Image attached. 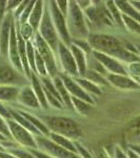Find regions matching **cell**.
<instances>
[{
    "mask_svg": "<svg viewBox=\"0 0 140 158\" xmlns=\"http://www.w3.org/2000/svg\"><path fill=\"white\" fill-rule=\"evenodd\" d=\"M19 75L9 64H0V85H6L9 83L19 82Z\"/></svg>",
    "mask_w": 140,
    "mask_h": 158,
    "instance_id": "cell-18",
    "label": "cell"
},
{
    "mask_svg": "<svg viewBox=\"0 0 140 158\" xmlns=\"http://www.w3.org/2000/svg\"><path fill=\"white\" fill-rule=\"evenodd\" d=\"M30 153L32 155H34L36 158H54L52 156H50V155L45 154V153L41 152L40 150H34V149H31L30 150Z\"/></svg>",
    "mask_w": 140,
    "mask_h": 158,
    "instance_id": "cell-40",
    "label": "cell"
},
{
    "mask_svg": "<svg viewBox=\"0 0 140 158\" xmlns=\"http://www.w3.org/2000/svg\"><path fill=\"white\" fill-rule=\"evenodd\" d=\"M114 151H115V158H128L126 153L122 151L119 147H115Z\"/></svg>",
    "mask_w": 140,
    "mask_h": 158,
    "instance_id": "cell-43",
    "label": "cell"
},
{
    "mask_svg": "<svg viewBox=\"0 0 140 158\" xmlns=\"http://www.w3.org/2000/svg\"><path fill=\"white\" fill-rule=\"evenodd\" d=\"M40 83L42 85L43 92H44L45 98H47V103L52 104L53 106L57 109H62L63 108V103L61 100L59 94H58L57 90H56L54 83L53 81H51V79L47 77H41Z\"/></svg>",
    "mask_w": 140,
    "mask_h": 158,
    "instance_id": "cell-12",
    "label": "cell"
},
{
    "mask_svg": "<svg viewBox=\"0 0 140 158\" xmlns=\"http://www.w3.org/2000/svg\"><path fill=\"white\" fill-rule=\"evenodd\" d=\"M25 49H27V58L29 67L32 71V73L36 74V69H35V49L33 43L30 41L25 42Z\"/></svg>",
    "mask_w": 140,
    "mask_h": 158,
    "instance_id": "cell-29",
    "label": "cell"
},
{
    "mask_svg": "<svg viewBox=\"0 0 140 158\" xmlns=\"http://www.w3.org/2000/svg\"><path fill=\"white\" fill-rule=\"evenodd\" d=\"M53 78H54L53 83H54L56 90H57L58 94H59L61 100H62V103L64 104L63 106H68V109H73V104H72V101H71V96H70V94L68 93L64 85H63L62 81L60 80V78L58 77V76H55V77H53Z\"/></svg>",
    "mask_w": 140,
    "mask_h": 158,
    "instance_id": "cell-22",
    "label": "cell"
},
{
    "mask_svg": "<svg viewBox=\"0 0 140 158\" xmlns=\"http://www.w3.org/2000/svg\"><path fill=\"white\" fill-rule=\"evenodd\" d=\"M35 141H36L38 149H41L42 151H44L43 153L54 158H80V156H78L77 154L59 147L51 139H47V137H44L43 135H38Z\"/></svg>",
    "mask_w": 140,
    "mask_h": 158,
    "instance_id": "cell-5",
    "label": "cell"
},
{
    "mask_svg": "<svg viewBox=\"0 0 140 158\" xmlns=\"http://www.w3.org/2000/svg\"><path fill=\"white\" fill-rule=\"evenodd\" d=\"M39 33L40 37L47 42V44L50 47L52 51H56L58 47V36L56 33L55 27L53 24L52 18H51L50 11L47 6L43 7V14L42 18L39 24Z\"/></svg>",
    "mask_w": 140,
    "mask_h": 158,
    "instance_id": "cell-4",
    "label": "cell"
},
{
    "mask_svg": "<svg viewBox=\"0 0 140 158\" xmlns=\"http://www.w3.org/2000/svg\"><path fill=\"white\" fill-rule=\"evenodd\" d=\"M18 113L21 116H23L24 118L27 119V120L29 121L33 127H34V128H36L38 131L41 133V135H43V136H49V134H50L49 129H47V127L44 126V123H43V122L40 120L39 118H36V117L30 115L29 113H27V112H23V111H18Z\"/></svg>",
    "mask_w": 140,
    "mask_h": 158,
    "instance_id": "cell-24",
    "label": "cell"
},
{
    "mask_svg": "<svg viewBox=\"0 0 140 158\" xmlns=\"http://www.w3.org/2000/svg\"><path fill=\"white\" fill-rule=\"evenodd\" d=\"M43 123L52 131V133L61 135L65 138H79L81 136V129L79 124L74 119L63 116H43Z\"/></svg>",
    "mask_w": 140,
    "mask_h": 158,
    "instance_id": "cell-2",
    "label": "cell"
},
{
    "mask_svg": "<svg viewBox=\"0 0 140 158\" xmlns=\"http://www.w3.org/2000/svg\"><path fill=\"white\" fill-rule=\"evenodd\" d=\"M121 19H122V23H123V25H126V27H128L131 32H134V33L139 34L140 33V25H139L138 21L130 18V17L126 16V15H121Z\"/></svg>",
    "mask_w": 140,
    "mask_h": 158,
    "instance_id": "cell-31",
    "label": "cell"
},
{
    "mask_svg": "<svg viewBox=\"0 0 140 158\" xmlns=\"http://www.w3.org/2000/svg\"><path fill=\"white\" fill-rule=\"evenodd\" d=\"M108 82L113 85L116 88L123 89V90H136L139 89V83L136 82L133 78H130L129 76L116 75V74H108Z\"/></svg>",
    "mask_w": 140,
    "mask_h": 158,
    "instance_id": "cell-15",
    "label": "cell"
},
{
    "mask_svg": "<svg viewBox=\"0 0 140 158\" xmlns=\"http://www.w3.org/2000/svg\"><path fill=\"white\" fill-rule=\"evenodd\" d=\"M35 45H36V50L38 54L41 56L43 62L47 68V72L50 76L55 77L57 76V67H56V61L54 57V53L50 49V47L47 44V42L40 37V35H35Z\"/></svg>",
    "mask_w": 140,
    "mask_h": 158,
    "instance_id": "cell-6",
    "label": "cell"
},
{
    "mask_svg": "<svg viewBox=\"0 0 140 158\" xmlns=\"http://www.w3.org/2000/svg\"><path fill=\"white\" fill-rule=\"evenodd\" d=\"M73 79L81 86V89H82V90L84 91V92H86L88 94L92 93V94H95V95H101V93H102L101 89L99 88L97 85H95V83H93V82H91V81L86 80L85 78L75 77V78H73Z\"/></svg>",
    "mask_w": 140,
    "mask_h": 158,
    "instance_id": "cell-25",
    "label": "cell"
},
{
    "mask_svg": "<svg viewBox=\"0 0 140 158\" xmlns=\"http://www.w3.org/2000/svg\"><path fill=\"white\" fill-rule=\"evenodd\" d=\"M130 71L132 73V77H135L134 80L136 82L139 83L138 77H139V73H140V67H139V62H134L130 64Z\"/></svg>",
    "mask_w": 140,
    "mask_h": 158,
    "instance_id": "cell-35",
    "label": "cell"
},
{
    "mask_svg": "<svg viewBox=\"0 0 140 158\" xmlns=\"http://www.w3.org/2000/svg\"><path fill=\"white\" fill-rule=\"evenodd\" d=\"M27 2H29V1H22V2H20V4H19L18 6H17L16 12H15V17H19L20 15H21V13L24 10L25 6L27 4Z\"/></svg>",
    "mask_w": 140,
    "mask_h": 158,
    "instance_id": "cell-42",
    "label": "cell"
},
{
    "mask_svg": "<svg viewBox=\"0 0 140 158\" xmlns=\"http://www.w3.org/2000/svg\"><path fill=\"white\" fill-rule=\"evenodd\" d=\"M0 133L3 135V136H6L7 139L12 138L9 129H7V126L6 123V120H4V119H2L1 117H0Z\"/></svg>",
    "mask_w": 140,
    "mask_h": 158,
    "instance_id": "cell-37",
    "label": "cell"
},
{
    "mask_svg": "<svg viewBox=\"0 0 140 158\" xmlns=\"http://www.w3.org/2000/svg\"><path fill=\"white\" fill-rule=\"evenodd\" d=\"M56 6H57L58 10L61 13L64 18H67V14H68V1L64 0H61V1H56Z\"/></svg>",
    "mask_w": 140,
    "mask_h": 158,
    "instance_id": "cell-36",
    "label": "cell"
},
{
    "mask_svg": "<svg viewBox=\"0 0 140 158\" xmlns=\"http://www.w3.org/2000/svg\"><path fill=\"white\" fill-rule=\"evenodd\" d=\"M20 2L21 1H6V10H9V11H11L13 7H17L20 4Z\"/></svg>",
    "mask_w": 140,
    "mask_h": 158,
    "instance_id": "cell-44",
    "label": "cell"
},
{
    "mask_svg": "<svg viewBox=\"0 0 140 158\" xmlns=\"http://www.w3.org/2000/svg\"><path fill=\"white\" fill-rule=\"evenodd\" d=\"M7 153L17 158H36L34 155L31 154L30 152L23 151V150H20V149H9V152Z\"/></svg>",
    "mask_w": 140,
    "mask_h": 158,
    "instance_id": "cell-34",
    "label": "cell"
},
{
    "mask_svg": "<svg viewBox=\"0 0 140 158\" xmlns=\"http://www.w3.org/2000/svg\"><path fill=\"white\" fill-rule=\"evenodd\" d=\"M105 6L111 15L112 20H115V23L118 24L119 27H123L122 19H121V14H120V12L118 11V9L116 7L115 4H114V1H106Z\"/></svg>",
    "mask_w": 140,
    "mask_h": 158,
    "instance_id": "cell-27",
    "label": "cell"
},
{
    "mask_svg": "<svg viewBox=\"0 0 140 158\" xmlns=\"http://www.w3.org/2000/svg\"><path fill=\"white\" fill-rule=\"evenodd\" d=\"M0 152H6V150H4L3 148H2L1 144H0Z\"/></svg>",
    "mask_w": 140,
    "mask_h": 158,
    "instance_id": "cell-49",
    "label": "cell"
},
{
    "mask_svg": "<svg viewBox=\"0 0 140 158\" xmlns=\"http://www.w3.org/2000/svg\"><path fill=\"white\" fill-rule=\"evenodd\" d=\"M128 158H139V154H137V153H135L133 150H129L128 152Z\"/></svg>",
    "mask_w": 140,
    "mask_h": 158,
    "instance_id": "cell-45",
    "label": "cell"
},
{
    "mask_svg": "<svg viewBox=\"0 0 140 158\" xmlns=\"http://www.w3.org/2000/svg\"><path fill=\"white\" fill-rule=\"evenodd\" d=\"M6 1H0V25H1L2 20L4 18V13H6Z\"/></svg>",
    "mask_w": 140,
    "mask_h": 158,
    "instance_id": "cell-41",
    "label": "cell"
},
{
    "mask_svg": "<svg viewBox=\"0 0 140 158\" xmlns=\"http://www.w3.org/2000/svg\"><path fill=\"white\" fill-rule=\"evenodd\" d=\"M19 91L20 90L17 86L0 85V100L2 101L15 100V99H17Z\"/></svg>",
    "mask_w": 140,
    "mask_h": 158,
    "instance_id": "cell-26",
    "label": "cell"
},
{
    "mask_svg": "<svg viewBox=\"0 0 140 158\" xmlns=\"http://www.w3.org/2000/svg\"><path fill=\"white\" fill-rule=\"evenodd\" d=\"M30 79H32V90L34 92L35 96H36L38 102H39L40 106H42V108L44 109H47V98H45V95H44V92H43V89H42V85L40 83V80L37 78L36 74L34 73H31V77Z\"/></svg>",
    "mask_w": 140,
    "mask_h": 158,
    "instance_id": "cell-20",
    "label": "cell"
},
{
    "mask_svg": "<svg viewBox=\"0 0 140 158\" xmlns=\"http://www.w3.org/2000/svg\"><path fill=\"white\" fill-rule=\"evenodd\" d=\"M49 136L51 137V140H52L53 142H55L56 144H58L59 147L63 148V149L68 150V151H70L72 153L77 154V150H76V148H75V143L71 141L70 139L65 138V137L61 136V135L52 133V132H50ZM78 156H79V155H78Z\"/></svg>",
    "mask_w": 140,
    "mask_h": 158,
    "instance_id": "cell-23",
    "label": "cell"
},
{
    "mask_svg": "<svg viewBox=\"0 0 140 158\" xmlns=\"http://www.w3.org/2000/svg\"><path fill=\"white\" fill-rule=\"evenodd\" d=\"M51 11H50V14H51V18H52V21H53V24L55 27V30L57 29V32L59 34V36L61 37V39L63 40L64 44L68 45L70 47L71 44V36L68 35V27H67V20H65L64 17L61 15V13L59 12L58 10L57 6H56V1H51Z\"/></svg>",
    "mask_w": 140,
    "mask_h": 158,
    "instance_id": "cell-9",
    "label": "cell"
},
{
    "mask_svg": "<svg viewBox=\"0 0 140 158\" xmlns=\"http://www.w3.org/2000/svg\"><path fill=\"white\" fill-rule=\"evenodd\" d=\"M14 22L12 13H9L4 16L1 22V30H0V55L7 56L9 51V42H10V33H11V27Z\"/></svg>",
    "mask_w": 140,
    "mask_h": 158,
    "instance_id": "cell-13",
    "label": "cell"
},
{
    "mask_svg": "<svg viewBox=\"0 0 140 158\" xmlns=\"http://www.w3.org/2000/svg\"><path fill=\"white\" fill-rule=\"evenodd\" d=\"M114 4L121 15H126V16L139 22V12L133 6H131L129 1H114Z\"/></svg>",
    "mask_w": 140,
    "mask_h": 158,
    "instance_id": "cell-21",
    "label": "cell"
},
{
    "mask_svg": "<svg viewBox=\"0 0 140 158\" xmlns=\"http://www.w3.org/2000/svg\"><path fill=\"white\" fill-rule=\"evenodd\" d=\"M18 32H19V34L22 39L27 42V41H29V39L31 38V36H32L33 29L30 27L29 23H24V24H21L20 29H18Z\"/></svg>",
    "mask_w": 140,
    "mask_h": 158,
    "instance_id": "cell-33",
    "label": "cell"
},
{
    "mask_svg": "<svg viewBox=\"0 0 140 158\" xmlns=\"http://www.w3.org/2000/svg\"><path fill=\"white\" fill-rule=\"evenodd\" d=\"M84 77L86 80L91 81V82L95 83V85H98V83L99 85H108V81L102 77V75L98 74L97 72H94V71H92V70L86 71Z\"/></svg>",
    "mask_w": 140,
    "mask_h": 158,
    "instance_id": "cell-30",
    "label": "cell"
},
{
    "mask_svg": "<svg viewBox=\"0 0 140 158\" xmlns=\"http://www.w3.org/2000/svg\"><path fill=\"white\" fill-rule=\"evenodd\" d=\"M57 51L59 53L60 60L61 63H62L63 70L65 72V75L70 76L72 78L78 77V70L70 49L63 42H58Z\"/></svg>",
    "mask_w": 140,
    "mask_h": 158,
    "instance_id": "cell-10",
    "label": "cell"
},
{
    "mask_svg": "<svg viewBox=\"0 0 140 158\" xmlns=\"http://www.w3.org/2000/svg\"><path fill=\"white\" fill-rule=\"evenodd\" d=\"M99 158H109V157H108V155H106V154H104V153H101L100 156H99Z\"/></svg>",
    "mask_w": 140,
    "mask_h": 158,
    "instance_id": "cell-48",
    "label": "cell"
},
{
    "mask_svg": "<svg viewBox=\"0 0 140 158\" xmlns=\"http://www.w3.org/2000/svg\"><path fill=\"white\" fill-rule=\"evenodd\" d=\"M70 51L73 55L74 60H75L76 67H77L78 76H81V78H83L86 72V58L84 52L81 51L76 45H74L73 43L70 44Z\"/></svg>",
    "mask_w": 140,
    "mask_h": 158,
    "instance_id": "cell-17",
    "label": "cell"
},
{
    "mask_svg": "<svg viewBox=\"0 0 140 158\" xmlns=\"http://www.w3.org/2000/svg\"><path fill=\"white\" fill-rule=\"evenodd\" d=\"M88 42L91 49L102 53L115 59H120L126 62H139L138 55L129 52L124 49V43L116 37L105 34H89Z\"/></svg>",
    "mask_w": 140,
    "mask_h": 158,
    "instance_id": "cell-1",
    "label": "cell"
},
{
    "mask_svg": "<svg viewBox=\"0 0 140 158\" xmlns=\"http://www.w3.org/2000/svg\"><path fill=\"white\" fill-rule=\"evenodd\" d=\"M43 2L42 1H35V4L32 9V12L30 14L29 17V24L32 27L33 31H37L39 27L40 21L42 18V14H43Z\"/></svg>",
    "mask_w": 140,
    "mask_h": 158,
    "instance_id": "cell-19",
    "label": "cell"
},
{
    "mask_svg": "<svg viewBox=\"0 0 140 158\" xmlns=\"http://www.w3.org/2000/svg\"><path fill=\"white\" fill-rule=\"evenodd\" d=\"M0 117L4 120L6 119H12V114H11V110L6 108L3 104L0 103Z\"/></svg>",
    "mask_w": 140,
    "mask_h": 158,
    "instance_id": "cell-38",
    "label": "cell"
},
{
    "mask_svg": "<svg viewBox=\"0 0 140 158\" xmlns=\"http://www.w3.org/2000/svg\"><path fill=\"white\" fill-rule=\"evenodd\" d=\"M34 4H35V1H29V2H27V4L25 6L24 10L21 13V15L19 16L20 24H24L25 22H27V20L29 19L30 14H31V12H32V9H33V6H34Z\"/></svg>",
    "mask_w": 140,
    "mask_h": 158,
    "instance_id": "cell-32",
    "label": "cell"
},
{
    "mask_svg": "<svg viewBox=\"0 0 140 158\" xmlns=\"http://www.w3.org/2000/svg\"><path fill=\"white\" fill-rule=\"evenodd\" d=\"M9 55L10 59H11L13 65L15 69H17L18 72H23L21 62L19 59L18 55V45H17V37H16V27L15 23L13 22L11 27V33H10V42H9Z\"/></svg>",
    "mask_w": 140,
    "mask_h": 158,
    "instance_id": "cell-14",
    "label": "cell"
},
{
    "mask_svg": "<svg viewBox=\"0 0 140 158\" xmlns=\"http://www.w3.org/2000/svg\"><path fill=\"white\" fill-rule=\"evenodd\" d=\"M6 123L11 136L13 138H15L17 142H19L20 144H22L24 147L31 148V149H36L37 144L36 141H35V138L32 136V134L29 131H27L24 128H22L20 124H18L13 119H6Z\"/></svg>",
    "mask_w": 140,
    "mask_h": 158,
    "instance_id": "cell-7",
    "label": "cell"
},
{
    "mask_svg": "<svg viewBox=\"0 0 140 158\" xmlns=\"http://www.w3.org/2000/svg\"><path fill=\"white\" fill-rule=\"evenodd\" d=\"M68 22L67 27L68 35H72L75 39H82L88 38L89 31L86 27L84 18H83L82 11L78 6L76 1H68Z\"/></svg>",
    "mask_w": 140,
    "mask_h": 158,
    "instance_id": "cell-3",
    "label": "cell"
},
{
    "mask_svg": "<svg viewBox=\"0 0 140 158\" xmlns=\"http://www.w3.org/2000/svg\"><path fill=\"white\" fill-rule=\"evenodd\" d=\"M57 76L60 78V80L62 81L63 85H64V88L67 89L68 93L70 94L71 97H75L77 99H80V100H83V101H85V102L94 106L95 101L93 100V98L91 97L90 94H88L86 92L83 91L82 89H81V86L78 85L72 77L65 75L64 73H60L59 75H57Z\"/></svg>",
    "mask_w": 140,
    "mask_h": 158,
    "instance_id": "cell-8",
    "label": "cell"
},
{
    "mask_svg": "<svg viewBox=\"0 0 140 158\" xmlns=\"http://www.w3.org/2000/svg\"><path fill=\"white\" fill-rule=\"evenodd\" d=\"M92 54H93L94 58H95L105 70L110 71L111 72L110 74L128 76V72H126V68H124L118 60H116L115 58L110 57V56L102 54V53L96 52V51H93V50H92Z\"/></svg>",
    "mask_w": 140,
    "mask_h": 158,
    "instance_id": "cell-11",
    "label": "cell"
},
{
    "mask_svg": "<svg viewBox=\"0 0 140 158\" xmlns=\"http://www.w3.org/2000/svg\"><path fill=\"white\" fill-rule=\"evenodd\" d=\"M17 99L19 100L20 103L24 104L25 106H29L32 109H38L40 106L38 102L36 96H35L34 92H33L31 86H24L22 90L19 91Z\"/></svg>",
    "mask_w": 140,
    "mask_h": 158,
    "instance_id": "cell-16",
    "label": "cell"
},
{
    "mask_svg": "<svg viewBox=\"0 0 140 158\" xmlns=\"http://www.w3.org/2000/svg\"><path fill=\"white\" fill-rule=\"evenodd\" d=\"M0 158H17V157L9 154L7 152H0Z\"/></svg>",
    "mask_w": 140,
    "mask_h": 158,
    "instance_id": "cell-46",
    "label": "cell"
},
{
    "mask_svg": "<svg viewBox=\"0 0 140 158\" xmlns=\"http://www.w3.org/2000/svg\"><path fill=\"white\" fill-rule=\"evenodd\" d=\"M71 101H72L73 108H75L82 115H88L90 113L91 109H92V104L85 102L83 100H80V99H77L75 97H71Z\"/></svg>",
    "mask_w": 140,
    "mask_h": 158,
    "instance_id": "cell-28",
    "label": "cell"
},
{
    "mask_svg": "<svg viewBox=\"0 0 140 158\" xmlns=\"http://www.w3.org/2000/svg\"><path fill=\"white\" fill-rule=\"evenodd\" d=\"M74 143H75V148L77 150V155H81L84 158H91V154L80 143H77V142H74Z\"/></svg>",
    "mask_w": 140,
    "mask_h": 158,
    "instance_id": "cell-39",
    "label": "cell"
},
{
    "mask_svg": "<svg viewBox=\"0 0 140 158\" xmlns=\"http://www.w3.org/2000/svg\"><path fill=\"white\" fill-rule=\"evenodd\" d=\"M4 140H7V138H6V136H3V135H2L1 133H0V141H4Z\"/></svg>",
    "mask_w": 140,
    "mask_h": 158,
    "instance_id": "cell-47",
    "label": "cell"
}]
</instances>
